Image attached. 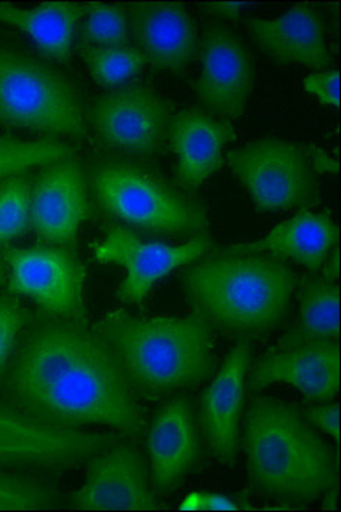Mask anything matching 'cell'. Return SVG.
<instances>
[{"label":"cell","instance_id":"obj_1","mask_svg":"<svg viewBox=\"0 0 341 512\" xmlns=\"http://www.w3.org/2000/svg\"><path fill=\"white\" fill-rule=\"evenodd\" d=\"M5 383L15 405L52 425L107 426L126 438L146 429L139 395L87 321L44 313L26 324Z\"/></svg>","mask_w":341,"mask_h":512},{"label":"cell","instance_id":"obj_2","mask_svg":"<svg viewBox=\"0 0 341 512\" xmlns=\"http://www.w3.org/2000/svg\"><path fill=\"white\" fill-rule=\"evenodd\" d=\"M95 330L113 350L137 395L160 397L195 389L218 369L213 328L196 313L144 318L113 311Z\"/></svg>","mask_w":341,"mask_h":512},{"label":"cell","instance_id":"obj_3","mask_svg":"<svg viewBox=\"0 0 341 512\" xmlns=\"http://www.w3.org/2000/svg\"><path fill=\"white\" fill-rule=\"evenodd\" d=\"M248 478L262 494L307 505L336 488L337 469L329 443L283 400L255 397L245 416Z\"/></svg>","mask_w":341,"mask_h":512},{"label":"cell","instance_id":"obj_4","mask_svg":"<svg viewBox=\"0 0 341 512\" xmlns=\"http://www.w3.org/2000/svg\"><path fill=\"white\" fill-rule=\"evenodd\" d=\"M182 285L193 313L209 326L249 338L284 320L297 277L272 256L211 255L183 274Z\"/></svg>","mask_w":341,"mask_h":512},{"label":"cell","instance_id":"obj_5","mask_svg":"<svg viewBox=\"0 0 341 512\" xmlns=\"http://www.w3.org/2000/svg\"><path fill=\"white\" fill-rule=\"evenodd\" d=\"M90 185L100 209L140 231L195 238L209 229L208 212L199 200L137 164L98 163Z\"/></svg>","mask_w":341,"mask_h":512},{"label":"cell","instance_id":"obj_6","mask_svg":"<svg viewBox=\"0 0 341 512\" xmlns=\"http://www.w3.org/2000/svg\"><path fill=\"white\" fill-rule=\"evenodd\" d=\"M0 124L84 140L87 110L77 85L64 74L0 44Z\"/></svg>","mask_w":341,"mask_h":512},{"label":"cell","instance_id":"obj_7","mask_svg":"<svg viewBox=\"0 0 341 512\" xmlns=\"http://www.w3.org/2000/svg\"><path fill=\"white\" fill-rule=\"evenodd\" d=\"M124 439L118 432L52 425L0 399V468L67 471Z\"/></svg>","mask_w":341,"mask_h":512},{"label":"cell","instance_id":"obj_8","mask_svg":"<svg viewBox=\"0 0 341 512\" xmlns=\"http://www.w3.org/2000/svg\"><path fill=\"white\" fill-rule=\"evenodd\" d=\"M259 212L316 205L320 199L306 149L284 140H258L226 154Z\"/></svg>","mask_w":341,"mask_h":512},{"label":"cell","instance_id":"obj_9","mask_svg":"<svg viewBox=\"0 0 341 512\" xmlns=\"http://www.w3.org/2000/svg\"><path fill=\"white\" fill-rule=\"evenodd\" d=\"M3 259L9 269V291L13 294L31 298L45 314L87 321V269L67 246L6 249Z\"/></svg>","mask_w":341,"mask_h":512},{"label":"cell","instance_id":"obj_10","mask_svg":"<svg viewBox=\"0 0 341 512\" xmlns=\"http://www.w3.org/2000/svg\"><path fill=\"white\" fill-rule=\"evenodd\" d=\"M170 120L169 104L144 84L126 85L103 95L87 113V121L106 146L139 157L160 152Z\"/></svg>","mask_w":341,"mask_h":512},{"label":"cell","instance_id":"obj_11","mask_svg":"<svg viewBox=\"0 0 341 512\" xmlns=\"http://www.w3.org/2000/svg\"><path fill=\"white\" fill-rule=\"evenodd\" d=\"M212 248L208 233L195 236L183 245L147 242L130 229L114 226L106 239L94 245V256L101 264L120 265L126 277L117 297L124 303L142 304L154 285L177 268L202 258Z\"/></svg>","mask_w":341,"mask_h":512},{"label":"cell","instance_id":"obj_12","mask_svg":"<svg viewBox=\"0 0 341 512\" xmlns=\"http://www.w3.org/2000/svg\"><path fill=\"white\" fill-rule=\"evenodd\" d=\"M202 71L195 90L213 117L238 120L244 114L255 81L251 54L234 32L222 25L206 29L200 41Z\"/></svg>","mask_w":341,"mask_h":512},{"label":"cell","instance_id":"obj_13","mask_svg":"<svg viewBox=\"0 0 341 512\" xmlns=\"http://www.w3.org/2000/svg\"><path fill=\"white\" fill-rule=\"evenodd\" d=\"M70 505L77 510L160 508L142 452L124 441L87 462L84 484L72 492Z\"/></svg>","mask_w":341,"mask_h":512},{"label":"cell","instance_id":"obj_14","mask_svg":"<svg viewBox=\"0 0 341 512\" xmlns=\"http://www.w3.org/2000/svg\"><path fill=\"white\" fill-rule=\"evenodd\" d=\"M91 216L88 179L77 160L48 164L32 183L31 221L44 245L70 246Z\"/></svg>","mask_w":341,"mask_h":512},{"label":"cell","instance_id":"obj_15","mask_svg":"<svg viewBox=\"0 0 341 512\" xmlns=\"http://www.w3.org/2000/svg\"><path fill=\"white\" fill-rule=\"evenodd\" d=\"M251 353V341L242 338L213 373L211 383L200 397L203 436L216 459L228 466H234L238 458Z\"/></svg>","mask_w":341,"mask_h":512},{"label":"cell","instance_id":"obj_16","mask_svg":"<svg viewBox=\"0 0 341 512\" xmlns=\"http://www.w3.org/2000/svg\"><path fill=\"white\" fill-rule=\"evenodd\" d=\"M290 384L311 402L327 403L340 389V346L336 340L278 347L255 364L247 377L251 392Z\"/></svg>","mask_w":341,"mask_h":512},{"label":"cell","instance_id":"obj_17","mask_svg":"<svg viewBox=\"0 0 341 512\" xmlns=\"http://www.w3.org/2000/svg\"><path fill=\"white\" fill-rule=\"evenodd\" d=\"M147 452L154 489L160 492L179 487L198 466L202 441L188 397H173L157 410L147 433Z\"/></svg>","mask_w":341,"mask_h":512},{"label":"cell","instance_id":"obj_18","mask_svg":"<svg viewBox=\"0 0 341 512\" xmlns=\"http://www.w3.org/2000/svg\"><path fill=\"white\" fill-rule=\"evenodd\" d=\"M127 13L137 47L154 68L179 74L199 54L198 31L183 6L136 3Z\"/></svg>","mask_w":341,"mask_h":512},{"label":"cell","instance_id":"obj_19","mask_svg":"<svg viewBox=\"0 0 341 512\" xmlns=\"http://www.w3.org/2000/svg\"><path fill=\"white\" fill-rule=\"evenodd\" d=\"M236 137L228 121L203 110H185L170 120L167 139L177 156L176 175L186 192H195L224 164V150Z\"/></svg>","mask_w":341,"mask_h":512},{"label":"cell","instance_id":"obj_20","mask_svg":"<svg viewBox=\"0 0 341 512\" xmlns=\"http://www.w3.org/2000/svg\"><path fill=\"white\" fill-rule=\"evenodd\" d=\"M247 26L259 48L277 61L320 71L331 65L323 19L311 6H294L271 21L248 19Z\"/></svg>","mask_w":341,"mask_h":512},{"label":"cell","instance_id":"obj_21","mask_svg":"<svg viewBox=\"0 0 341 512\" xmlns=\"http://www.w3.org/2000/svg\"><path fill=\"white\" fill-rule=\"evenodd\" d=\"M339 238L336 223L327 213H300L275 226L265 238L218 249L211 255H275L293 259L311 272L320 271Z\"/></svg>","mask_w":341,"mask_h":512},{"label":"cell","instance_id":"obj_22","mask_svg":"<svg viewBox=\"0 0 341 512\" xmlns=\"http://www.w3.org/2000/svg\"><path fill=\"white\" fill-rule=\"evenodd\" d=\"M84 13V6L77 3L51 2L34 9L0 3V24L21 29L47 57L67 64L75 28Z\"/></svg>","mask_w":341,"mask_h":512},{"label":"cell","instance_id":"obj_23","mask_svg":"<svg viewBox=\"0 0 341 512\" xmlns=\"http://www.w3.org/2000/svg\"><path fill=\"white\" fill-rule=\"evenodd\" d=\"M340 334V292L334 282L306 278L300 287V317L280 347L337 340Z\"/></svg>","mask_w":341,"mask_h":512},{"label":"cell","instance_id":"obj_24","mask_svg":"<svg viewBox=\"0 0 341 512\" xmlns=\"http://www.w3.org/2000/svg\"><path fill=\"white\" fill-rule=\"evenodd\" d=\"M77 150L64 141H26L0 137V185L38 166L72 159Z\"/></svg>","mask_w":341,"mask_h":512},{"label":"cell","instance_id":"obj_25","mask_svg":"<svg viewBox=\"0 0 341 512\" xmlns=\"http://www.w3.org/2000/svg\"><path fill=\"white\" fill-rule=\"evenodd\" d=\"M80 54L91 77L104 88L120 87L146 64L142 52L127 45L114 48L83 47Z\"/></svg>","mask_w":341,"mask_h":512},{"label":"cell","instance_id":"obj_26","mask_svg":"<svg viewBox=\"0 0 341 512\" xmlns=\"http://www.w3.org/2000/svg\"><path fill=\"white\" fill-rule=\"evenodd\" d=\"M58 504L57 489L48 482L0 468V510H47Z\"/></svg>","mask_w":341,"mask_h":512},{"label":"cell","instance_id":"obj_27","mask_svg":"<svg viewBox=\"0 0 341 512\" xmlns=\"http://www.w3.org/2000/svg\"><path fill=\"white\" fill-rule=\"evenodd\" d=\"M32 183L24 175L0 185V246L21 238L32 228Z\"/></svg>","mask_w":341,"mask_h":512},{"label":"cell","instance_id":"obj_28","mask_svg":"<svg viewBox=\"0 0 341 512\" xmlns=\"http://www.w3.org/2000/svg\"><path fill=\"white\" fill-rule=\"evenodd\" d=\"M80 39L83 47H126L130 41V25L126 11L118 6L91 3L85 6Z\"/></svg>","mask_w":341,"mask_h":512},{"label":"cell","instance_id":"obj_29","mask_svg":"<svg viewBox=\"0 0 341 512\" xmlns=\"http://www.w3.org/2000/svg\"><path fill=\"white\" fill-rule=\"evenodd\" d=\"M28 324V313L18 298L0 297V380Z\"/></svg>","mask_w":341,"mask_h":512},{"label":"cell","instance_id":"obj_30","mask_svg":"<svg viewBox=\"0 0 341 512\" xmlns=\"http://www.w3.org/2000/svg\"><path fill=\"white\" fill-rule=\"evenodd\" d=\"M308 93L316 95L321 104L327 107L340 105V74L339 71H318L308 75L304 81Z\"/></svg>","mask_w":341,"mask_h":512},{"label":"cell","instance_id":"obj_31","mask_svg":"<svg viewBox=\"0 0 341 512\" xmlns=\"http://www.w3.org/2000/svg\"><path fill=\"white\" fill-rule=\"evenodd\" d=\"M301 413L310 422L311 426H314L317 431L331 436L339 445L340 409L337 403L327 402V405L310 406V408L301 410Z\"/></svg>","mask_w":341,"mask_h":512},{"label":"cell","instance_id":"obj_32","mask_svg":"<svg viewBox=\"0 0 341 512\" xmlns=\"http://www.w3.org/2000/svg\"><path fill=\"white\" fill-rule=\"evenodd\" d=\"M306 153L308 163H310L314 172L323 173V175H336L339 172V160L334 159L331 154L316 146V144L306 147Z\"/></svg>","mask_w":341,"mask_h":512},{"label":"cell","instance_id":"obj_33","mask_svg":"<svg viewBox=\"0 0 341 512\" xmlns=\"http://www.w3.org/2000/svg\"><path fill=\"white\" fill-rule=\"evenodd\" d=\"M202 8L212 15L228 19V21H238L241 12L247 9L248 5L242 2H209L202 5Z\"/></svg>","mask_w":341,"mask_h":512},{"label":"cell","instance_id":"obj_34","mask_svg":"<svg viewBox=\"0 0 341 512\" xmlns=\"http://www.w3.org/2000/svg\"><path fill=\"white\" fill-rule=\"evenodd\" d=\"M193 504L190 508H199V510H235L232 501L226 500L225 497H212V495H196L190 498Z\"/></svg>","mask_w":341,"mask_h":512},{"label":"cell","instance_id":"obj_35","mask_svg":"<svg viewBox=\"0 0 341 512\" xmlns=\"http://www.w3.org/2000/svg\"><path fill=\"white\" fill-rule=\"evenodd\" d=\"M321 271H323V280L334 282V280H337V278H339V249L334 248V251L331 252L329 258L326 259V262H324L323 267H321Z\"/></svg>","mask_w":341,"mask_h":512},{"label":"cell","instance_id":"obj_36","mask_svg":"<svg viewBox=\"0 0 341 512\" xmlns=\"http://www.w3.org/2000/svg\"><path fill=\"white\" fill-rule=\"evenodd\" d=\"M337 497H339V495H337L336 488L324 492L323 507L327 508V510H334V508H337Z\"/></svg>","mask_w":341,"mask_h":512},{"label":"cell","instance_id":"obj_37","mask_svg":"<svg viewBox=\"0 0 341 512\" xmlns=\"http://www.w3.org/2000/svg\"><path fill=\"white\" fill-rule=\"evenodd\" d=\"M3 280H5V268L0 264V285H2Z\"/></svg>","mask_w":341,"mask_h":512}]
</instances>
